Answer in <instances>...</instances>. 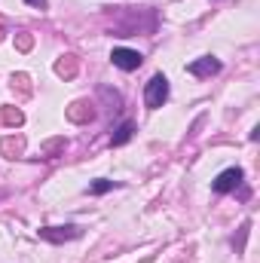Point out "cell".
<instances>
[{
	"instance_id": "6da1fadb",
	"label": "cell",
	"mask_w": 260,
	"mask_h": 263,
	"mask_svg": "<svg viewBox=\"0 0 260 263\" xmlns=\"http://www.w3.org/2000/svg\"><path fill=\"white\" fill-rule=\"evenodd\" d=\"M165 101H169V80L162 73H153L150 83H147V89H144V104L150 110H159Z\"/></svg>"
},
{
	"instance_id": "7a4b0ae2",
	"label": "cell",
	"mask_w": 260,
	"mask_h": 263,
	"mask_svg": "<svg viewBox=\"0 0 260 263\" xmlns=\"http://www.w3.org/2000/svg\"><path fill=\"white\" fill-rule=\"evenodd\" d=\"M110 62H114V67H120V70H138V67H141V62H144V55H141L138 49L114 46V52H110Z\"/></svg>"
},
{
	"instance_id": "3957f363",
	"label": "cell",
	"mask_w": 260,
	"mask_h": 263,
	"mask_svg": "<svg viewBox=\"0 0 260 263\" xmlns=\"http://www.w3.org/2000/svg\"><path fill=\"white\" fill-rule=\"evenodd\" d=\"M83 236V230L80 227H73V223H67V227H43L40 230V239H46V242H70V239H80Z\"/></svg>"
},
{
	"instance_id": "277c9868",
	"label": "cell",
	"mask_w": 260,
	"mask_h": 263,
	"mask_svg": "<svg viewBox=\"0 0 260 263\" xmlns=\"http://www.w3.org/2000/svg\"><path fill=\"white\" fill-rule=\"evenodd\" d=\"M242 178H245V175H242V168H227V172H220V175L214 178L211 190H214V193H220V196H224V193H233V190L242 184Z\"/></svg>"
},
{
	"instance_id": "5b68a950",
	"label": "cell",
	"mask_w": 260,
	"mask_h": 263,
	"mask_svg": "<svg viewBox=\"0 0 260 263\" xmlns=\"http://www.w3.org/2000/svg\"><path fill=\"white\" fill-rule=\"evenodd\" d=\"M187 70H190L193 77H211V73H217V70H220V62H217L214 55H202V59L190 62Z\"/></svg>"
},
{
	"instance_id": "8992f818",
	"label": "cell",
	"mask_w": 260,
	"mask_h": 263,
	"mask_svg": "<svg viewBox=\"0 0 260 263\" xmlns=\"http://www.w3.org/2000/svg\"><path fill=\"white\" fill-rule=\"evenodd\" d=\"M132 132H135V126H132V123H123L120 129L110 135V147H123V144L132 138Z\"/></svg>"
},
{
	"instance_id": "52a82bcc",
	"label": "cell",
	"mask_w": 260,
	"mask_h": 263,
	"mask_svg": "<svg viewBox=\"0 0 260 263\" xmlns=\"http://www.w3.org/2000/svg\"><path fill=\"white\" fill-rule=\"evenodd\" d=\"M114 187H117V181H104V178H98V181H92V184H89V193L101 196V193H110Z\"/></svg>"
},
{
	"instance_id": "ba28073f",
	"label": "cell",
	"mask_w": 260,
	"mask_h": 263,
	"mask_svg": "<svg viewBox=\"0 0 260 263\" xmlns=\"http://www.w3.org/2000/svg\"><path fill=\"white\" fill-rule=\"evenodd\" d=\"M3 120H6L9 126H12V123L18 126V123H22V114H18V110H3Z\"/></svg>"
},
{
	"instance_id": "9c48e42d",
	"label": "cell",
	"mask_w": 260,
	"mask_h": 263,
	"mask_svg": "<svg viewBox=\"0 0 260 263\" xmlns=\"http://www.w3.org/2000/svg\"><path fill=\"white\" fill-rule=\"evenodd\" d=\"M25 3H31V6H37V9H46V0H25Z\"/></svg>"
},
{
	"instance_id": "30bf717a",
	"label": "cell",
	"mask_w": 260,
	"mask_h": 263,
	"mask_svg": "<svg viewBox=\"0 0 260 263\" xmlns=\"http://www.w3.org/2000/svg\"><path fill=\"white\" fill-rule=\"evenodd\" d=\"M0 37H3V31H0Z\"/></svg>"
}]
</instances>
